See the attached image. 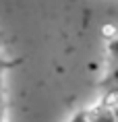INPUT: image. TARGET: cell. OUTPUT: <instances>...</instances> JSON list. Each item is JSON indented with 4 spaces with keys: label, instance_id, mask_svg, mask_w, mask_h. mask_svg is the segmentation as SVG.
I'll list each match as a JSON object with an SVG mask.
<instances>
[{
    "label": "cell",
    "instance_id": "6da1fadb",
    "mask_svg": "<svg viewBox=\"0 0 118 122\" xmlns=\"http://www.w3.org/2000/svg\"><path fill=\"white\" fill-rule=\"evenodd\" d=\"M71 122H89V118H87L85 114H79V116H75Z\"/></svg>",
    "mask_w": 118,
    "mask_h": 122
}]
</instances>
